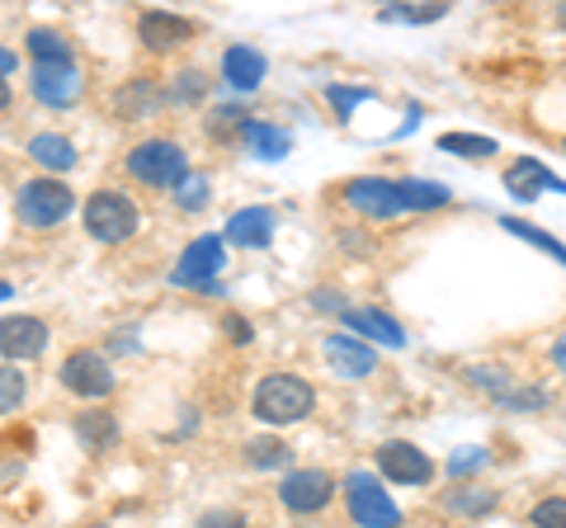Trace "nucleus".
Returning a JSON list of instances; mask_svg holds the SVG:
<instances>
[{"label": "nucleus", "instance_id": "nucleus-1", "mask_svg": "<svg viewBox=\"0 0 566 528\" xmlns=\"http://www.w3.org/2000/svg\"><path fill=\"white\" fill-rule=\"evenodd\" d=\"M312 406H316V392L293 373L260 378L255 397H251V411H255V420H264V425H297V420L312 415Z\"/></svg>", "mask_w": 566, "mask_h": 528}, {"label": "nucleus", "instance_id": "nucleus-2", "mask_svg": "<svg viewBox=\"0 0 566 528\" xmlns=\"http://www.w3.org/2000/svg\"><path fill=\"white\" fill-rule=\"evenodd\" d=\"M128 175L137 184L147 189H175L189 175V156L180 142H170V137H147V142H137L128 151Z\"/></svg>", "mask_w": 566, "mask_h": 528}, {"label": "nucleus", "instance_id": "nucleus-3", "mask_svg": "<svg viewBox=\"0 0 566 528\" xmlns=\"http://www.w3.org/2000/svg\"><path fill=\"white\" fill-rule=\"evenodd\" d=\"M71 184H62L57 175H39V180H29L20 193H14V218H20L29 232H48V226H57L66 213H71Z\"/></svg>", "mask_w": 566, "mask_h": 528}, {"label": "nucleus", "instance_id": "nucleus-4", "mask_svg": "<svg viewBox=\"0 0 566 528\" xmlns=\"http://www.w3.org/2000/svg\"><path fill=\"white\" fill-rule=\"evenodd\" d=\"M137 226H142V208L128 199V193H118V189L91 193V203H85V232H91L99 245L128 241V236H137Z\"/></svg>", "mask_w": 566, "mask_h": 528}, {"label": "nucleus", "instance_id": "nucleus-5", "mask_svg": "<svg viewBox=\"0 0 566 528\" xmlns=\"http://www.w3.org/2000/svg\"><path fill=\"white\" fill-rule=\"evenodd\" d=\"M468 382L482 387V392L495 401V406L515 411V415H538L553 406V392L538 382H515L510 373H501V368H468Z\"/></svg>", "mask_w": 566, "mask_h": 528}, {"label": "nucleus", "instance_id": "nucleus-6", "mask_svg": "<svg viewBox=\"0 0 566 528\" xmlns=\"http://www.w3.org/2000/svg\"><path fill=\"white\" fill-rule=\"evenodd\" d=\"M345 505H349V519L364 524V528H392V524H401L397 500L387 496V490L378 486V477H368V472H354V477H345Z\"/></svg>", "mask_w": 566, "mask_h": 528}, {"label": "nucleus", "instance_id": "nucleus-7", "mask_svg": "<svg viewBox=\"0 0 566 528\" xmlns=\"http://www.w3.org/2000/svg\"><path fill=\"white\" fill-rule=\"evenodd\" d=\"M62 387L71 397H85V401H99L114 392V368L104 355H95V349H71V355L62 359Z\"/></svg>", "mask_w": 566, "mask_h": 528}, {"label": "nucleus", "instance_id": "nucleus-8", "mask_svg": "<svg viewBox=\"0 0 566 528\" xmlns=\"http://www.w3.org/2000/svg\"><path fill=\"white\" fill-rule=\"evenodd\" d=\"M29 91H33V99H39V104H48V109H71V104L81 99V66H76V57H66V62H33Z\"/></svg>", "mask_w": 566, "mask_h": 528}, {"label": "nucleus", "instance_id": "nucleus-9", "mask_svg": "<svg viewBox=\"0 0 566 528\" xmlns=\"http://www.w3.org/2000/svg\"><path fill=\"white\" fill-rule=\"evenodd\" d=\"M331 496H335V477L322 467H297L279 486V500L289 515H316V509L331 505Z\"/></svg>", "mask_w": 566, "mask_h": 528}, {"label": "nucleus", "instance_id": "nucleus-10", "mask_svg": "<svg viewBox=\"0 0 566 528\" xmlns=\"http://www.w3.org/2000/svg\"><path fill=\"white\" fill-rule=\"evenodd\" d=\"M345 203L359 218H374V222H387V218L406 213V199H401L397 180H378V175H359V180H349L345 184Z\"/></svg>", "mask_w": 566, "mask_h": 528}, {"label": "nucleus", "instance_id": "nucleus-11", "mask_svg": "<svg viewBox=\"0 0 566 528\" xmlns=\"http://www.w3.org/2000/svg\"><path fill=\"white\" fill-rule=\"evenodd\" d=\"M222 241L227 236H193L185 245L180 264L170 270V284L175 288H208V278H218V270H222Z\"/></svg>", "mask_w": 566, "mask_h": 528}, {"label": "nucleus", "instance_id": "nucleus-12", "mask_svg": "<svg viewBox=\"0 0 566 528\" xmlns=\"http://www.w3.org/2000/svg\"><path fill=\"white\" fill-rule=\"evenodd\" d=\"M378 472L397 486H424L434 477V457H424L416 444H406V439H387L378 448Z\"/></svg>", "mask_w": 566, "mask_h": 528}, {"label": "nucleus", "instance_id": "nucleus-13", "mask_svg": "<svg viewBox=\"0 0 566 528\" xmlns=\"http://www.w3.org/2000/svg\"><path fill=\"white\" fill-rule=\"evenodd\" d=\"M193 29L185 14H170V10H142L137 14V39L147 52H175V47H185L193 43Z\"/></svg>", "mask_w": 566, "mask_h": 528}, {"label": "nucleus", "instance_id": "nucleus-14", "mask_svg": "<svg viewBox=\"0 0 566 528\" xmlns=\"http://www.w3.org/2000/svg\"><path fill=\"white\" fill-rule=\"evenodd\" d=\"M48 349V326L39 316H0V355L14 363H29Z\"/></svg>", "mask_w": 566, "mask_h": 528}, {"label": "nucleus", "instance_id": "nucleus-15", "mask_svg": "<svg viewBox=\"0 0 566 528\" xmlns=\"http://www.w3.org/2000/svg\"><path fill=\"white\" fill-rule=\"evenodd\" d=\"M166 99H170V91L161 81H151V76H137V81H123L118 91H114V114L123 118V123H137V118H151V114H161L166 109Z\"/></svg>", "mask_w": 566, "mask_h": 528}, {"label": "nucleus", "instance_id": "nucleus-16", "mask_svg": "<svg viewBox=\"0 0 566 528\" xmlns=\"http://www.w3.org/2000/svg\"><path fill=\"white\" fill-rule=\"evenodd\" d=\"M322 355L331 363V373H340V378H368V373H378V355L364 345V336H326Z\"/></svg>", "mask_w": 566, "mask_h": 528}, {"label": "nucleus", "instance_id": "nucleus-17", "mask_svg": "<svg viewBox=\"0 0 566 528\" xmlns=\"http://www.w3.org/2000/svg\"><path fill=\"white\" fill-rule=\"evenodd\" d=\"M227 241L241 245V251H264L274 241V208H241V213H232Z\"/></svg>", "mask_w": 566, "mask_h": 528}, {"label": "nucleus", "instance_id": "nucleus-18", "mask_svg": "<svg viewBox=\"0 0 566 528\" xmlns=\"http://www.w3.org/2000/svg\"><path fill=\"white\" fill-rule=\"evenodd\" d=\"M340 321L349 326V330H359L364 340H378V345H406V330H401V321H392L387 311H374V307H349L345 303V311H340Z\"/></svg>", "mask_w": 566, "mask_h": 528}, {"label": "nucleus", "instance_id": "nucleus-19", "mask_svg": "<svg viewBox=\"0 0 566 528\" xmlns=\"http://www.w3.org/2000/svg\"><path fill=\"white\" fill-rule=\"evenodd\" d=\"M264 72H270V62H264L260 47L232 43L222 52V76H227V85H237V91H255V85L264 81Z\"/></svg>", "mask_w": 566, "mask_h": 528}, {"label": "nucleus", "instance_id": "nucleus-20", "mask_svg": "<svg viewBox=\"0 0 566 528\" xmlns=\"http://www.w3.org/2000/svg\"><path fill=\"white\" fill-rule=\"evenodd\" d=\"M505 189L515 193V199H524V203H528V199H538L543 189H562V193H566V184H562L543 161H534V156H520V161L505 170Z\"/></svg>", "mask_w": 566, "mask_h": 528}, {"label": "nucleus", "instance_id": "nucleus-21", "mask_svg": "<svg viewBox=\"0 0 566 528\" xmlns=\"http://www.w3.org/2000/svg\"><path fill=\"white\" fill-rule=\"evenodd\" d=\"M237 137L260 156V161H279V156H289V147H293V137L283 128H274V123H255V118H245Z\"/></svg>", "mask_w": 566, "mask_h": 528}, {"label": "nucleus", "instance_id": "nucleus-22", "mask_svg": "<svg viewBox=\"0 0 566 528\" xmlns=\"http://www.w3.org/2000/svg\"><path fill=\"white\" fill-rule=\"evenodd\" d=\"M29 156H33V161H39L43 170H52V175H66L71 166H76V147H71L62 133H39V137L29 142Z\"/></svg>", "mask_w": 566, "mask_h": 528}, {"label": "nucleus", "instance_id": "nucleus-23", "mask_svg": "<svg viewBox=\"0 0 566 528\" xmlns=\"http://www.w3.org/2000/svg\"><path fill=\"white\" fill-rule=\"evenodd\" d=\"M444 509L458 519H476V515H491L495 509V490L486 486H449L444 490Z\"/></svg>", "mask_w": 566, "mask_h": 528}, {"label": "nucleus", "instance_id": "nucleus-24", "mask_svg": "<svg viewBox=\"0 0 566 528\" xmlns=\"http://www.w3.org/2000/svg\"><path fill=\"white\" fill-rule=\"evenodd\" d=\"M76 439H81V448H114V439H118L114 415L109 411H85L76 420Z\"/></svg>", "mask_w": 566, "mask_h": 528}, {"label": "nucleus", "instance_id": "nucleus-25", "mask_svg": "<svg viewBox=\"0 0 566 528\" xmlns=\"http://www.w3.org/2000/svg\"><path fill=\"white\" fill-rule=\"evenodd\" d=\"M24 47H29L33 62H66V57H76V52H71V39H66V33H57V29H29Z\"/></svg>", "mask_w": 566, "mask_h": 528}, {"label": "nucleus", "instance_id": "nucleus-26", "mask_svg": "<svg viewBox=\"0 0 566 528\" xmlns=\"http://www.w3.org/2000/svg\"><path fill=\"white\" fill-rule=\"evenodd\" d=\"M397 189H401L406 208H416V213H430V208H444L453 199V193L434 180H397Z\"/></svg>", "mask_w": 566, "mask_h": 528}, {"label": "nucleus", "instance_id": "nucleus-27", "mask_svg": "<svg viewBox=\"0 0 566 528\" xmlns=\"http://www.w3.org/2000/svg\"><path fill=\"white\" fill-rule=\"evenodd\" d=\"M439 147H444L449 156H468V161H486V156H495L491 137H476V133H444Z\"/></svg>", "mask_w": 566, "mask_h": 528}, {"label": "nucleus", "instance_id": "nucleus-28", "mask_svg": "<svg viewBox=\"0 0 566 528\" xmlns=\"http://www.w3.org/2000/svg\"><path fill=\"white\" fill-rule=\"evenodd\" d=\"M29 392V378L20 373V363H0V415H10V411H20V401Z\"/></svg>", "mask_w": 566, "mask_h": 528}, {"label": "nucleus", "instance_id": "nucleus-29", "mask_svg": "<svg viewBox=\"0 0 566 528\" xmlns=\"http://www.w3.org/2000/svg\"><path fill=\"white\" fill-rule=\"evenodd\" d=\"M501 226H505L510 236H524L528 245H538V251H547V255H553L557 264H566V245H562L557 236H547V232H538V226H528V222H520V218H505Z\"/></svg>", "mask_w": 566, "mask_h": 528}, {"label": "nucleus", "instance_id": "nucleus-30", "mask_svg": "<svg viewBox=\"0 0 566 528\" xmlns=\"http://www.w3.org/2000/svg\"><path fill=\"white\" fill-rule=\"evenodd\" d=\"M170 193H175V203H180L185 213H199V208H208V199H212V189H208L203 175H185V180L175 184Z\"/></svg>", "mask_w": 566, "mask_h": 528}, {"label": "nucleus", "instance_id": "nucleus-31", "mask_svg": "<svg viewBox=\"0 0 566 528\" xmlns=\"http://www.w3.org/2000/svg\"><path fill=\"white\" fill-rule=\"evenodd\" d=\"M245 457H251L255 467H283L289 463V444H279V439H255V444H245Z\"/></svg>", "mask_w": 566, "mask_h": 528}, {"label": "nucleus", "instance_id": "nucleus-32", "mask_svg": "<svg viewBox=\"0 0 566 528\" xmlns=\"http://www.w3.org/2000/svg\"><path fill=\"white\" fill-rule=\"evenodd\" d=\"M208 91V81H203V72H185L180 81H175L170 85V104H193V99H199Z\"/></svg>", "mask_w": 566, "mask_h": 528}, {"label": "nucleus", "instance_id": "nucleus-33", "mask_svg": "<svg viewBox=\"0 0 566 528\" xmlns=\"http://www.w3.org/2000/svg\"><path fill=\"white\" fill-rule=\"evenodd\" d=\"M528 524H543V528H566V500H543L534 505V515H528Z\"/></svg>", "mask_w": 566, "mask_h": 528}, {"label": "nucleus", "instance_id": "nucleus-34", "mask_svg": "<svg viewBox=\"0 0 566 528\" xmlns=\"http://www.w3.org/2000/svg\"><path fill=\"white\" fill-rule=\"evenodd\" d=\"M222 336H227V340H232V345H251V340H255V326H251V321H245V316H237V311H227V316H222Z\"/></svg>", "mask_w": 566, "mask_h": 528}, {"label": "nucleus", "instance_id": "nucleus-35", "mask_svg": "<svg viewBox=\"0 0 566 528\" xmlns=\"http://www.w3.org/2000/svg\"><path fill=\"white\" fill-rule=\"evenodd\" d=\"M326 99H331L340 114H354V104H364V99H368V91H349V85H331Z\"/></svg>", "mask_w": 566, "mask_h": 528}, {"label": "nucleus", "instance_id": "nucleus-36", "mask_svg": "<svg viewBox=\"0 0 566 528\" xmlns=\"http://www.w3.org/2000/svg\"><path fill=\"white\" fill-rule=\"evenodd\" d=\"M482 463H486V453H482V448H476V453H458L453 463H449V472H453V477H463V472H476Z\"/></svg>", "mask_w": 566, "mask_h": 528}, {"label": "nucleus", "instance_id": "nucleus-37", "mask_svg": "<svg viewBox=\"0 0 566 528\" xmlns=\"http://www.w3.org/2000/svg\"><path fill=\"white\" fill-rule=\"evenodd\" d=\"M553 363H557V373L566 378V330L557 336V345H553Z\"/></svg>", "mask_w": 566, "mask_h": 528}, {"label": "nucleus", "instance_id": "nucleus-38", "mask_svg": "<svg viewBox=\"0 0 566 528\" xmlns=\"http://www.w3.org/2000/svg\"><path fill=\"white\" fill-rule=\"evenodd\" d=\"M14 66H20V62H14V52H10V47H0V76H10Z\"/></svg>", "mask_w": 566, "mask_h": 528}, {"label": "nucleus", "instance_id": "nucleus-39", "mask_svg": "<svg viewBox=\"0 0 566 528\" xmlns=\"http://www.w3.org/2000/svg\"><path fill=\"white\" fill-rule=\"evenodd\" d=\"M10 109V85H6V76H0V114Z\"/></svg>", "mask_w": 566, "mask_h": 528}, {"label": "nucleus", "instance_id": "nucleus-40", "mask_svg": "<svg viewBox=\"0 0 566 528\" xmlns=\"http://www.w3.org/2000/svg\"><path fill=\"white\" fill-rule=\"evenodd\" d=\"M10 293H14V288L6 284V278H0V303H6V297H10Z\"/></svg>", "mask_w": 566, "mask_h": 528}, {"label": "nucleus", "instance_id": "nucleus-41", "mask_svg": "<svg viewBox=\"0 0 566 528\" xmlns=\"http://www.w3.org/2000/svg\"><path fill=\"white\" fill-rule=\"evenodd\" d=\"M557 20H562V29H566V0H562V6H557Z\"/></svg>", "mask_w": 566, "mask_h": 528}]
</instances>
